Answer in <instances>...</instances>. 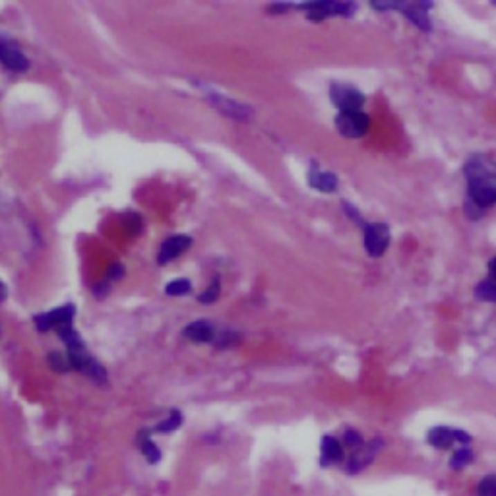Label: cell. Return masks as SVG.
I'll use <instances>...</instances> for the list:
<instances>
[{"mask_svg":"<svg viewBox=\"0 0 496 496\" xmlns=\"http://www.w3.org/2000/svg\"><path fill=\"white\" fill-rule=\"evenodd\" d=\"M374 10H398L407 18L415 28L423 31H430V18L428 10L432 8L430 2H372L370 4Z\"/></svg>","mask_w":496,"mask_h":496,"instance_id":"2","label":"cell"},{"mask_svg":"<svg viewBox=\"0 0 496 496\" xmlns=\"http://www.w3.org/2000/svg\"><path fill=\"white\" fill-rule=\"evenodd\" d=\"M0 59H2V64L8 70H12V72H26V70L30 68L28 57L14 43L4 39V37L0 41Z\"/></svg>","mask_w":496,"mask_h":496,"instance_id":"10","label":"cell"},{"mask_svg":"<svg viewBox=\"0 0 496 496\" xmlns=\"http://www.w3.org/2000/svg\"><path fill=\"white\" fill-rule=\"evenodd\" d=\"M486 268H488V277H493L496 282V256L488 260V266H486Z\"/></svg>","mask_w":496,"mask_h":496,"instance_id":"27","label":"cell"},{"mask_svg":"<svg viewBox=\"0 0 496 496\" xmlns=\"http://www.w3.org/2000/svg\"><path fill=\"white\" fill-rule=\"evenodd\" d=\"M122 273H125L122 266H120V264H115V266L109 270V277H111V279H120V277H122Z\"/></svg>","mask_w":496,"mask_h":496,"instance_id":"26","label":"cell"},{"mask_svg":"<svg viewBox=\"0 0 496 496\" xmlns=\"http://www.w3.org/2000/svg\"><path fill=\"white\" fill-rule=\"evenodd\" d=\"M181 423H183V415L178 413V411H171V415L167 419H163L161 423H157L156 425V432H163V434H167V432H173V430H176V428L181 427Z\"/></svg>","mask_w":496,"mask_h":496,"instance_id":"19","label":"cell"},{"mask_svg":"<svg viewBox=\"0 0 496 496\" xmlns=\"http://www.w3.org/2000/svg\"><path fill=\"white\" fill-rule=\"evenodd\" d=\"M463 176L467 183V200L483 212L496 205V159L485 154H475L466 161Z\"/></svg>","mask_w":496,"mask_h":496,"instance_id":"1","label":"cell"},{"mask_svg":"<svg viewBox=\"0 0 496 496\" xmlns=\"http://www.w3.org/2000/svg\"><path fill=\"white\" fill-rule=\"evenodd\" d=\"M477 496H496V473L483 477V481L477 485Z\"/></svg>","mask_w":496,"mask_h":496,"instance_id":"22","label":"cell"},{"mask_svg":"<svg viewBox=\"0 0 496 496\" xmlns=\"http://www.w3.org/2000/svg\"><path fill=\"white\" fill-rule=\"evenodd\" d=\"M74 314H76L74 304H64V306L53 309L49 312H41L33 320H35V328L39 331L53 330V328L59 330L62 326H70L74 322Z\"/></svg>","mask_w":496,"mask_h":496,"instance_id":"8","label":"cell"},{"mask_svg":"<svg viewBox=\"0 0 496 496\" xmlns=\"http://www.w3.org/2000/svg\"><path fill=\"white\" fill-rule=\"evenodd\" d=\"M343 459V446L338 438L324 437L320 442V463L324 467L340 463Z\"/></svg>","mask_w":496,"mask_h":496,"instance_id":"14","label":"cell"},{"mask_svg":"<svg viewBox=\"0 0 496 496\" xmlns=\"http://www.w3.org/2000/svg\"><path fill=\"white\" fill-rule=\"evenodd\" d=\"M219 291H221V285H219V279L215 277L214 282H212V285H210V287L198 297V301L204 302V304H212V302H215L219 299Z\"/></svg>","mask_w":496,"mask_h":496,"instance_id":"23","label":"cell"},{"mask_svg":"<svg viewBox=\"0 0 496 496\" xmlns=\"http://www.w3.org/2000/svg\"><path fill=\"white\" fill-rule=\"evenodd\" d=\"M192 244V239L190 237H186V235H176V237H171V239H167L165 243L161 244V248H159V256H157V262L161 264V266H165L167 262H171V260H175L176 256H181V254L188 250V246Z\"/></svg>","mask_w":496,"mask_h":496,"instance_id":"12","label":"cell"},{"mask_svg":"<svg viewBox=\"0 0 496 496\" xmlns=\"http://www.w3.org/2000/svg\"><path fill=\"white\" fill-rule=\"evenodd\" d=\"M49 365L55 372H68V370L72 369L68 355H62V353H50Z\"/></svg>","mask_w":496,"mask_h":496,"instance_id":"21","label":"cell"},{"mask_svg":"<svg viewBox=\"0 0 496 496\" xmlns=\"http://www.w3.org/2000/svg\"><path fill=\"white\" fill-rule=\"evenodd\" d=\"M473 438L466 430L450 427H434L428 430L427 442L437 450H450L454 444H461V446H469Z\"/></svg>","mask_w":496,"mask_h":496,"instance_id":"5","label":"cell"},{"mask_svg":"<svg viewBox=\"0 0 496 496\" xmlns=\"http://www.w3.org/2000/svg\"><path fill=\"white\" fill-rule=\"evenodd\" d=\"M190 291H192V283L188 282V279H185V277H178L175 282L167 283L165 287V293L169 297H183V295H186V293Z\"/></svg>","mask_w":496,"mask_h":496,"instance_id":"20","label":"cell"},{"mask_svg":"<svg viewBox=\"0 0 496 496\" xmlns=\"http://www.w3.org/2000/svg\"><path fill=\"white\" fill-rule=\"evenodd\" d=\"M370 118L369 115H365L362 111L359 113H340L336 117V128L343 138H349V140H357L362 138L369 132Z\"/></svg>","mask_w":496,"mask_h":496,"instance_id":"6","label":"cell"},{"mask_svg":"<svg viewBox=\"0 0 496 496\" xmlns=\"http://www.w3.org/2000/svg\"><path fill=\"white\" fill-rule=\"evenodd\" d=\"M475 299L477 301H483V302H496V282L493 277H488L486 275L485 279H481V282L475 285Z\"/></svg>","mask_w":496,"mask_h":496,"instance_id":"16","label":"cell"},{"mask_svg":"<svg viewBox=\"0 0 496 496\" xmlns=\"http://www.w3.org/2000/svg\"><path fill=\"white\" fill-rule=\"evenodd\" d=\"M473 457H475V454H473V450L469 446L457 448L456 452H454V456L450 457V467L456 469V471H459V469H463V467L469 466V463L473 461Z\"/></svg>","mask_w":496,"mask_h":496,"instance_id":"18","label":"cell"},{"mask_svg":"<svg viewBox=\"0 0 496 496\" xmlns=\"http://www.w3.org/2000/svg\"><path fill=\"white\" fill-rule=\"evenodd\" d=\"M382 448H384V440H382V438H374V440H370V442H365V446L355 450L353 456L349 457V461H347V466H345L347 473L355 475V473H359L362 469H367V467L374 461V457L378 456V452Z\"/></svg>","mask_w":496,"mask_h":496,"instance_id":"9","label":"cell"},{"mask_svg":"<svg viewBox=\"0 0 496 496\" xmlns=\"http://www.w3.org/2000/svg\"><path fill=\"white\" fill-rule=\"evenodd\" d=\"M208 98H210L212 105H214L217 111H221L223 115L235 118V120H246V118L250 117V107L241 105V103H237L233 99L223 98L219 91H210Z\"/></svg>","mask_w":496,"mask_h":496,"instance_id":"11","label":"cell"},{"mask_svg":"<svg viewBox=\"0 0 496 496\" xmlns=\"http://www.w3.org/2000/svg\"><path fill=\"white\" fill-rule=\"evenodd\" d=\"M493 6H496V0H495V2H493Z\"/></svg>","mask_w":496,"mask_h":496,"instance_id":"28","label":"cell"},{"mask_svg":"<svg viewBox=\"0 0 496 496\" xmlns=\"http://www.w3.org/2000/svg\"><path fill=\"white\" fill-rule=\"evenodd\" d=\"M183 336H185L186 340L192 341V343H210L215 338V330L210 322L198 320L188 324L183 330Z\"/></svg>","mask_w":496,"mask_h":496,"instance_id":"15","label":"cell"},{"mask_svg":"<svg viewBox=\"0 0 496 496\" xmlns=\"http://www.w3.org/2000/svg\"><path fill=\"white\" fill-rule=\"evenodd\" d=\"M140 450H142V454L149 463H157L161 459V450L157 448V444L151 438L147 437V432L140 434Z\"/></svg>","mask_w":496,"mask_h":496,"instance_id":"17","label":"cell"},{"mask_svg":"<svg viewBox=\"0 0 496 496\" xmlns=\"http://www.w3.org/2000/svg\"><path fill=\"white\" fill-rule=\"evenodd\" d=\"M343 442H345V444H347L349 448H355V450H359L360 446H365L362 437H360L357 430H345V434H343Z\"/></svg>","mask_w":496,"mask_h":496,"instance_id":"25","label":"cell"},{"mask_svg":"<svg viewBox=\"0 0 496 496\" xmlns=\"http://www.w3.org/2000/svg\"><path fill=\"white\" fill-rule=\"evenodd\" d=\"M309 185L314 188V190H318V192H336L338 190V176L330 173V171H320V169H316V165H312L309 169Z\"/></svg>","mask_w":496,"mask_h":496,"instance_id":"13","label":"cell"},{"mask_svg":"<svg viewBox=\"0 0 496 496\" xmlns=\"http://www.w3.org/2000/svg\"><path fill=\"white\" fill-rule=\"evenodd\" d=\"M295 8L309 12V20L320 21L333 16H343L351 18L357 12V4L353 2H331V0H318V2H304V4H295Z\"/></svg>","mask_w":496,"mask_h":496,"instance_id":"3","label":"cell"},{"mask_svg":"<svg viewBox=\"0 0 496 496\" xmlns=\"http://www.w3.org/2000/svg\"><path fill=\"white\" fill-rule=\"evenodd\" d=\"M341 208H343V212H345V214L349 215V219L353 221V223H357L359 227H362V229L369 225L367 221H365V219H362V215H360L359 210H357V208H353V205H351L347 200H343V202H341Z\"/></svg>","mask_w":496,"mask_h":496,"instance_id":"24","label":"cell"},{"mask_svg":"<svg viewBox=\"0 0 496 496\" xmlns=\"http://www.w3.org/2000/svg\"><path fill=\"white\" fill-rule=\"evenodd\" d=\"M365 250L372 258H380L389 246V227L386 223H369L365 229Z\"/></svg>","mask_w":496,"mask_h":496,"instance_id":"7","label":"cell"},{"mask_svg":"<svg viewBox=\"0 0 496 496\" xmlns=\"http://www.w3.org/2000/svg\"><path fill=\"white\" fill-rule=\"evenodd\" d=\"M330 99L336 107L340 109V113H359L365 105V93L349 84H331L330 86Z\"/></svg>","mask_w":496,"mask_h":496,"instance_id":"4","label":"cell"}]
</instances>
